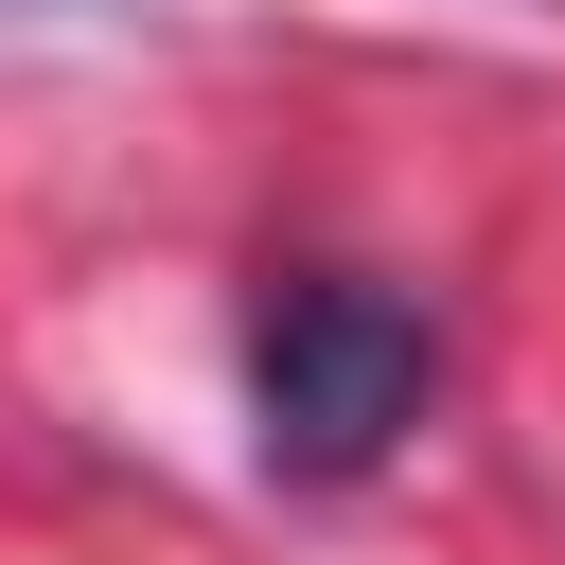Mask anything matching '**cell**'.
<instances>
[{"instance_id": "obj_1", "label": "cell", "mask_w": 565, "mask_h": 565, "mask_svg": "<svg viewBox=\"0 0 565 565\" xmlns=\"http://www.w3.org/2000/svg\"><path fill=\"white\" fill-rule=\"evenodd\" d=\"M424 388H441V335L388 282H265V318H247V424H265L282 477H371Z\"/></svg>"}]
</instances>
